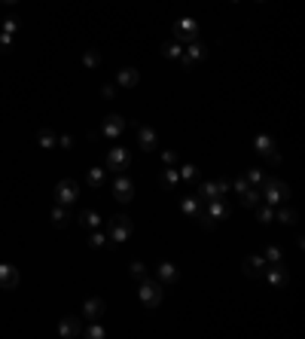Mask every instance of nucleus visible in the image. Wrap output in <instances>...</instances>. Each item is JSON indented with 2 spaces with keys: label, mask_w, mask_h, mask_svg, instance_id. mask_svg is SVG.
I'll return each instance as SVG.
<instances>
[{
  "label": "nucleus",
  "mask_w": 305,
  "mask_h": 339,
  "mask_svg": "<svg viewBox=\"0 0 305 339\" xmlns=\"http://www.w3.org/2000/svg\"><path fill=\"white\" fill-rule=\"evenodd\" d=\"M113 190L119 193V199H122V202H128V199H131V183H128L125 177H116V183H113Z\"/></svg>",
  "instance_id": "4"
},
{
  "label": "nucleus",
  "mask_w": 305,
  "mask_h": 339,
  "mask_svg": "<svg viewBox=\"0 0 305 339\" xmlns=\"http://www.w3.org/2000/svg\"><path fill=\"white\" fill-rule=\"evenodd\" d=\"M86 315H89L92 321H95V318L101 315V303H98V299H95V303H86Z\"/></svg>",
  "instance_id": "11"
},
{
  "label": "nucleus",
  "mask_w": 305,
  "mask_h": 339,
  "mask_svg": "<svg viewBox=\"0 0 305 339\" xmlns=\"http://www.w3.org/2000/svg\"><path fill=\"white\" fill-rule=\"evenodd\" d=\"M40 144H43V147H52V135H49V132H40Z\"/></svg>",
  "instance_id": "15"
},
{
  "label": "nucleus",
  "mask_w": 305,
  "mask_h": 339,
  "mask_svg": "<svg viewBox=\"0 0 305 339\" xmlns=\"http://www.w3.org/2000/svg\"><path fill=\"white\" fill-rule=\"evenodd\" d=\"M137 138L146 144V150H152V144H156V141H152V132H149V129H140V132H137Z\"/></svg>",
  "instance_id": "10"
},
{
  "label": "nucleus",
  "mask_w": 305,
  "mask_h": 339,
  "mask_svg": "<svg viewBox=\"0 0 305 339\" xmlns=\"http://www.w3.org/2000/svg\"><path fill=\"white\" fill-rule=\"evenodd\" d=\"M180 34H189V37H193V34H196V25H193V22H180Z\"/></svg>",
  "instance_id": "13"
},
{
  "label": "nucleus",
  "mask_w": 305,
  "mask_h": 339,
  "mask_svg": "<svg viewBox=\"0 0 305 339\" xmlns=\"http://www.w3.org/2000/svg\"><path fill=\"white\" fill-rule=\"evenodd\" d=\"M128 236V217H116V223H113V239L122 242Z\"/></svg>",
  "instance_id": "3"
},
{
  "label": "nucleus",
  "mask_w": 305,
  "mask_h": 339,
  "mask_svg": "<svg viewBox=\"0 0 305 339\" xmlns=\"http://www.w3.org/2000/svg\"><path fill=\"white\" fill-rule=\"evenodd\" d=\"M259 266H265V263H262L259 257H253V260H247V272H250V275H256V272H259Z\"/></svg>",
  "instance_id": "12"
},
{
  "label": "nucleus",
  "mask_w": 305,
  "mask_h": 339,
  "mask_svg": "<svg viewBox=\"0 0 305 339\" xmlns=\"http://www.w3.org/2000/svg\"><path fill=\"white\" fill-rule=\"evenodd\" d=\"M143 303H146V306H156V303H159V287H146V290H143Z\"/></svg>",
  "instance_id": "8"
},
{
  "label": "nucleus",
  "mask_w": 305,
  "mask_h": 339,
  "mask_svg": "<svg viewBox=\"0 0 305 339\" xmlns=\"http://www.w3.org/2000/svg\"><path fill=\"white\" fill-rule=\"evenodd\" d=\"M110 165H113V168H125V165H128V153H122V150H113V153H110Z\"/></svg>",
  "instance_id": "5"
},
{
  "label": "nucleus",
  "mask_w": 305,
  "mask_h": 339,
  "mask_svg": "<svg viewBox=\"0 0 305 339\" xmlns=\"http://www.w3.org/2000/svg\"><path fill=\"white\" fill-rule=\"evenodd\" d=\"M16 284H19V269L0 266V287H16Z\"/></svg>",
  "instance_id": "2"
},
{
  "label": "nucleus",
  "mask_w": 305,
  "mask_h": 339,
  "mask_svg": "<svg viewBox=\"0 0 305 339\" xmlns=\"http://www.w3.org/2000/svg\"><path fill=\"white\" fill-rule=\"evenodd\" d=\"M55 196H58V205H73L76 202V183L73 180H61L55 186Z\"/></svg>",
  "instance_id": "1"
},
{
  "label": "nucleus",
  "mask_w": 305,
  "mask_h": 339,
  "mask_svg": "<svg viewBox=\"0 0 305 339\" xmlns=\"http://www.w3.org/2000/svg\"><path fill=\"white\" fill-rule=\"evenodd\" d=\"M89 180H92V183L98 186V183H101V171H92V174H89Z\"/></svg>",
  "instance_id": "17"
},
{
  "label": "nucleus",
  "mask_w": 305,
  "mask_h": 339,
  "mask_svg": "<svg viewBox=\"0 0 305 339\" xmlns=\"http://www.w3.org/2000/svg\"><path fill=\"white\" fill-rule=\"evenodd\" d=\"M67 220H70L67 208H64V205H58V208L52 211V223H55V226H67Z\"/></svg>",
  "instance_id": "6"
},
{
  "label": "nucleus",
  "mask_w": 305,
  "mask_h": 339,
  "mask_svg": "<svg viewBox=\"0 0 305 339\" xmlns=\"http://www.w3.org/2000/svg\"><path fill=\"white\" fill-rule=\"evenodd\" d=\"M119 80H122L125 86H131V83H134L137 77H134V70H122V77H119Z\"/></svg>",
  "instance_id": "14"
},
{
  "label": "nucleus",
  "mask_w": 305,
  "mask_h": 339,
  "mask_svg": "<svg viewBox=\"0 0 305 339\" xmlns=\"http://www.w3.org/2000/svg\"><path fill=\"white\" fill-rule=\"evenodd\" d=\"M162 278H174V269L171 266H162Z\"/></svg>",
  "instance_id": "18"
},
{
  "label": "nucleus",
  "mask_w": 305,
  "mask_h": 339,
  "mask_svg": "<svg viewBox=\"0 0 305 339\" xmlns=\"http://www.w3.org/2000/svg\"><path fill=\"white\" fill-rule=\"evenodd\" d=\"M58 330H61V336H76V333H80V324H76V321L70 318V321H64Z\"/></svg>",
  "instance_id": "7"
},
{
  "label": "nucleus",
  "mask_w": 305,
  "mask_h": 339,
  "mask_svg": "<svg viewBox=\"0 0 305 339\" xmlns=\"http://www.w3.org/2000/svg\"><path fill=\"white\" fill-rule=\"evenodd\" d=\"M83 223H86V226H95V223H98V217H95V214H86V217H83Z\"/></svg>",
  "instance_id": "16"
},
{
  "label": "nucleus",
  "mask_w": 305,
  "mask_h": 339,
  "mask_svg": "<svg viewBox=\"0 0 305 339\" xmlns=\"http://www.w3.org/2000/svg\"><path fill=\"white\" fill-rule=\"evenodd\" d=\"M122 132V120L119 117H110L107 120V135H119Z\"/></svg>",
  "instance_id": "9"
}]
</instances>
